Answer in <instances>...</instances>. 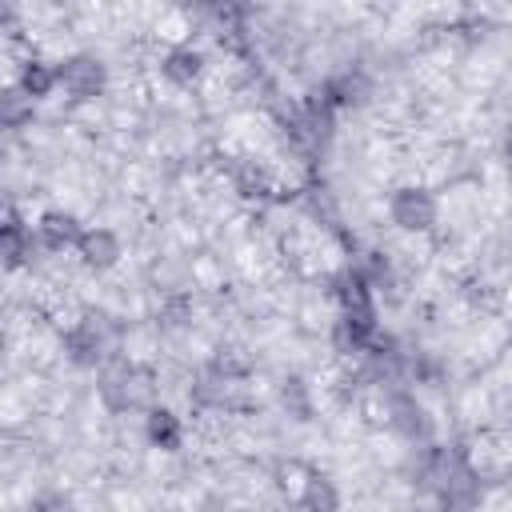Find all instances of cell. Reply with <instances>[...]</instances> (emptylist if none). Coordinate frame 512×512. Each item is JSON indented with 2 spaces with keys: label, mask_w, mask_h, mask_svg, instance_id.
Returning <instances> with one entry per match:
<instances>
[{
  "label": "cell",
  "mask_w": 512,
  "mask_h": 512,
  "mask_svg": "<svg viewBox=\"0 0 512 512\" xmlns=\"http://www.w3.org/2000/svg\"><path fill=\"white\" fill-rule=\"evenodd\" d=\"M56 80H60V88H64L68 96H76V100H92V96H100V92H104L108 72H104V64H100L96 56L76 52V56L60 60Z\"/></svg>",
  "instance_id": "1"
},
{
  "label": "cell",
  "mask_w": 512,
  "mask_h": 512,
  "mask_svg": "<svg viewBox=\"0 0 512 512\" xmlns=\"http://www.w3.org/2000/svg\"><path fill=\"white\" fill-rule=\"evenodd\" d=\"M336 296H340L344 312H352V308H372V304H368V280H364L356 268L336 276Z\"/></svg>",
  "instance_id": "16"
},
{
  "label": "cell",
  "mask_w": 512,
  "mask_h": 512,
  "mask_svg": "<svg viewBox=\"0 0 512 512\" xmlns=\"http://www.w3.org/2000/svg\"><path fill=\"white\" fill-rule=\"evenodd\" d=\"M0 248H4V260H8V268H20L24 260H28V252H32V232L20 224V216L8 208V216H4V228H0Z\"/></svg>",
  "instance_id": "9"
},
{
  "label": "cell",
  "mask_w": 512,
  "mask_h": 512,
  "mask_svg": "<svg viewBox=\"0 0 512 512\" xmlns=\"http://www.w3.org/2000/svg\"><path fill=\"white\" fill-rule=\"evenodd\" d=\"M284 404H296L300 416L308 412V408H304V384H300V380H288V384H284Z\"/></svg>",
  "instance_id": "18"
},
{
  "label": "cell",
  "mask_w": 512,
  "mask_h": 512,
  "mask_svg": "<svg viewBox=\"0 0 512 512\" xmlns=\"http://www.w3.org/2000/svg\"><path fill=\"white\" fill-rule=\"evenodd\" d=\"M324 96H328L332 108H356V104L368 100V80L360 72H340L324 84Z\"/></svg>",
  "instance_id": "8"
},
{
  "label": "cell",
  "mask_w": 512,
  "mask_h": 512,
  "mask_svg": "<svg viewBox=\"0 0 512 512\" xmlns=\"http://www.w3.org/2000/svg\"><path fill=\"white\" fill-rule=\"evenodd\" d=\"M76 252H80V260H84L88 268H112V264L120 260V240H116L112 228H88V232L80 236Z\"/></svg>",
  "instance_id": "5"
},
{
  "label": "cell",
  "mask_w": 512,
  "mask_h": 512,
  "mask_svg": "<svg viewBox=\"0 0 512 512\" xmlns=\"http://www.w3.org/2000/svg\"><path fill=\"white\" fill-rule=\"evenodd\" d=\"M392 424L404 432V436H428V420H424V408L416 404V400H408V396H396L392 400Z\"/></svg>",
  "instance_id": "13"
},
{
  "label": "cell",
  "mask_w": 512,
  "mask_h": 512,
  "mask_svg": "<svg viewBox=\"0 0 512 512\" xmlns=\"http://www.w3.org/2000/svg\"><path fill=\"white\" fill-rule=\"evenodd\" d=\"M0 116H4V128H24L32 120V96H24L20 88H4L0 92Z\"/></svg>",
  "instance_id": "15"
},
{
  "label": "cell",
  "mask_w": 512,
  "mask_h": 512,
  "mask_svg": "<svg viewBox=\"0 0 512 512\" xmlns=\"http://www.w3.org/2000/svg\"><path fill=\"white\" fill-rule=\"evenodd\" d=\"M340 508V492L328 476H308L304 484V512H336Z\"/></svg>",
  "instance_id": "14"
},
{
  "label": "cell",
  "mask_w": 512,
  "mask_h": 512,
  "mask_svg": "<svg viewBox=\"0 0 512 512\" xmlns=\"http://www.w3.org/2000/svg\"><path fill=\"white\" fill-rule=\"evenodd\" d=\"M104 348H108V340H104V328L96 320H80L76 328L64 332V352L80 368H96L104 360Z\"/></svg>",
  "instance_id": "3"
},
{
  "label": "cell",
  "mask_w": 512,
  "mask_h": 512,
  "mask_svg": "<svg viewBox=\"0 0 512 512\" xmlns=\"http://www.w3.org/2000/svg\"><path fill=\"white\" fill-rule=\"evenodd\" d=\"M100 392H104V400L112 408H140V404H148V380L140 372H132V368H120L116 376H104Z\"/></svg>",
  "instance_id": "4"
},
{
  "label": "cell",
  "mask_w": 512,
  "mask_h": 512,
  "mask_svg": "<svg viewBox=\"0 0 512 512\" xmlns=\"http://www.w3.org/2000/svg\"><path fill=\"white\" fill-rule=\"evenodd\" d=\"M200 68H204V56H200L196 48H172V52L164 56V76H168L172 84H192V80L200 76Z\"/></svg>",
  "instance_id": "11"
},
{
  "label": "cell",
  "mask_w": 512,
  "mask_h": 512,
  "mask_svg": "<svg viewBox=\"0 0 512 512\" xmlns=\"http://www.w3.org/2000/svg\"><path fill=\"white\" fill-rule=\"evenodd\" d=\"M36 232H40L44 248H52V252H60L68 244H80V236H84L72 212H44L40 224H36Z\"/></svg>",
  "instance_id": "7"
},
{
  "label": "cell",
  "mask_w": 512,
  "mask_h": 512,
  "mask_svg": "<svg viewBox=\"0 0 512 512\" xmlns=\"http://www.w3.org/2000/svg\"><path fill=\"white\" fill-rule=\"evenodd\" d=\"M56 84H60V80H56V68H48V64H40V60H28L24 72H20V92L32 96V100H44Z\"/></svg>",
  "instance_id": "12"
},
{
  "label": "cell",
  "mask_w": 512,
  "mask_h": 512,
  "mask_svg": "<svg viewBox=\"0 0 512 512\" xmlns=\"http://www.w3.org/2000/svg\"><path fill=\"white\" fill-rule=\"evenodd\" d=\"M236 188H240V196H264V192H268V176H264V168H256V164H240V168H236Z\"/></svg>",
  "instance_id": "17"
},
{
  "label": "cell",
  "mask_w": 512,
  "mask_h": 512,
  "mask_svg": "<svg viewBox=\"0 0 512 512\" xmlns=\"http://www.w3.org/2000/svg\"><path fill=\"white\" fill-rule=\"evenodd\" d=\"M504 148H508V160H512V128H508V140H504Z\"/></svg>",
  "instance_id": "19"
},
{
  "label": "cell",
  "mask_w": 512,
  "mask_h": 512,
  "mask_svg": "<svg viewBox=\"0 0 512 512\" xmlns=\"http://www.w3.org/2000/svg\"><path fill=\"white\" fill-rule=\"evenodd\" d=\"M372 336H376V316H372V308H352V312H344L340 324H336V344H340L344 352L368 348Z\"/></svg>",
  "instance_id": "6"
},
{
  "label": "cell",
  "mask_w": 512,
  "mask_h": 512,
  "mask_svg": "<svg viewBox=\"0 0 512 512\" xmlns=\"http://www.w3.org/2000/svg\"><path fill=\"white\" fill-rule=\"evenodd\" d=\"M392 220L404 232H424L436 224V200L424 188H396L392 196Z\"/></svg>",
  "instance_id": "2"
},
{
  "label": "cell",
  "mask_w": 512,
  "mask_h": 512,
  "mask_svg": "<svg viewBox=\"0 0 512 512\" xmlns=\"http://www.w3.org/2000/svg\"><path fill=\"white\" fill-rule=\"evenodd\" d=\"M144 432H148V440H152L156 448H164V452H176V448H180V440H184L180 420H176L168 408H152V412H148Z\"/></svg>",
  "instance_id": "10"
}]
</instances>
